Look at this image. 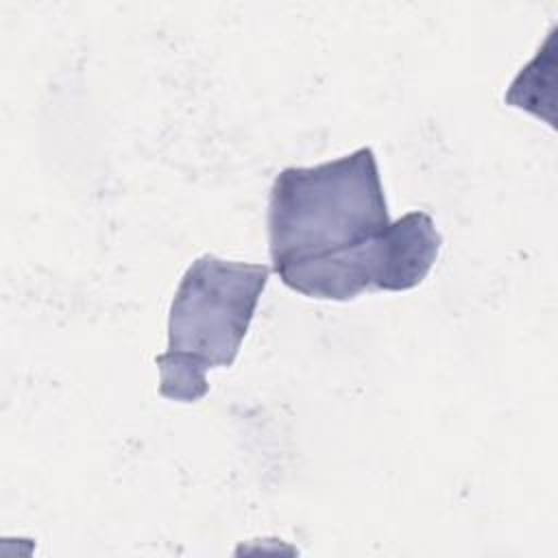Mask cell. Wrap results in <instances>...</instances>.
Returning <instances> with one entry per match:
<instances>
[{
  "label": "cell",
  "mask_w": 558,
  "mask_h": 558,
  "mask_svg": "<svg viewBox=\"0 0 558 558\" xmlns=\"http://www.w3.org/2000/svg\"><path fill=\"white\" fill-rule=\"evenodd\" d=\"M266 225L281 283L320 301L412 290L427 277L442 244L425 211L390 220L368 146L312 168H283L270 187Z\"/></svg>",
  "instance_id": "cell-1"
},
{
  "label": "cell",
  "mask_w": 558,
  "mask_h": 558,
  "mask_svg": "<svg viewBox=\"0 0 558 558\" xmlns=\"http://www.w3.org/2000/svg\"><path fill=\"white\" fill-rule=\"evenodd\" d=\"M268 277L266 264L211 253L190 264L170 303L166 353L155 357L161 397L194 403L207 395V371L233 364Z\"/></svg>",
  "instance_id": "cell-2"
}]
</instances>
